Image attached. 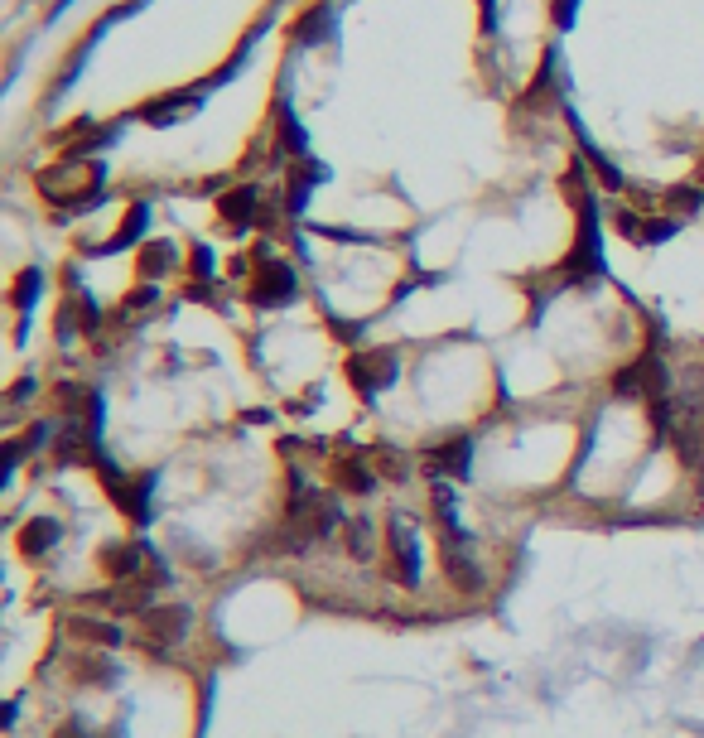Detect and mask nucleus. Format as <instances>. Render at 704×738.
Returning a JSON list of instances; mask_svg holds the SVG:
<instances>
[{"label":"nucleus","instance_id":"1","mask_svg":"<svg viewBox=\"0 0 704 738\" xmlns=\"http://www.w3.org/2000/svg\"><path fill=\"white\" fill-rule=\"evenodd\" d=\"M439 565H444V579H449L454 594H463V599H483L488 594V570L478 565V555L468 550V541L439 536Z\"/></svg>","mask_w":704,"mask_h":738},{"label":"nucleus","instance_id":"2","mask_svg":"<svg viewBox=\"0 0 704 738\" xmlns=\"http://www.w3.org/2000/svg\"><path fill=\"white\" fill-rule=\"evenodd\" d=\"M343 372H348V382L357 396H377L386 386L396 382V372H401V357L391 353V348H372V353H352L343 362Z\"/></svg>","mask_w":704,"mask_h":738},{"label":"nucleus","instance_id":"3","mask_svg":"<svg viewBox=\"0 0 704 738\" xmlns=\"http://www.w3.org/2000/svg\"><path fill=\"white\" fill-rule=\"evenodd\" d=\"M386 555H391V579L401 589H415L420 584V536H415L410 517L386 521Z\"/></svg>","mask_w":704,"mask_h":738},{"label":"nucleus","instance_id":"4","mask_svg":"<svg viewBox=\"0 0 704 738\" xmlns=\"http://www.w3.org/2000/svg\"><path fill=\"white\" fill-rule=\"evenodd\" d=\"M189 623H193V608H184V603H155L150 613H140V642L150 652L174 647V642L189 637Z\"/></svg>","mask_w":704,"mask_h":738},{"label":"nucleus","instance_id":"5","mask_svg":"<svg viewBox=\"0 0 704 738\" xmlns=\"http://www.w3.org/2000/svg\"><path fill=\"white\" fill-rule=\"evenodd\" d=\"M295 295H299V280L285 261H266L256 271V280H251V300L261 304V309H280V304H290Z\"/></svg>","mask_w":704,"mask_h":738},{"label":"nucleus","instance_id":"6","mask_svg":"<svg viewBox=\"0 0 704 738\" xmlns=\"http://www.w3.org/2000/svg\"><path fill=\"white\" fill-rule=\"evenodd\" d=\"M420 459H425V468H430L434 478H468V464H473V439H468V435H449V439H439V444H430Z\"/></svg>","mask_w":704,"mask_h":738},{"label":"nucleus","instance_id":"7","mask_svg":"<svg viewBox=\"0 0 704 738\" xmlns=\"http://www.w3.org/2000/svg\"><path fill=\"white\" fill-rule=\"evenodd\" d=\"M97 560H102V574H107L111 584H126V579L150 574V550L140 546V541H116V546H107Z\"/></svg>","mask_w":704,"mask_h":738},{"label":"nucleus","instance_id":"8","mask_svg":"<svg viewBox=\"0 0 704 738\" xmlns=\"http://www.w3.org/2000/svg\"><path fill=\"white\" fill-rule=\"evenodd\" d=\"M203 97H208V92H203V82H198V87H184V92H169V97H155V102H150V107L140 111V116H145L150 126H160V131H169V126H179V121H184L189 111L203 107Z\"/></svg>","mask_w":704,"mask_h":738},{"label":"nucleus","instance_id":"9","mask_svg":"<svg viewBox=\"0 0 704 738\" xmlns=\"http://www.w3.org/2000/svg\"><path fill=\"white\" fill-rule=\"evenodd\" d=\"M338 541H343V550H348V560H352V565H372V560H377V546H381L377 521L367 517V512H357V517L343 521Z\"/></svg>","mask_w":704,"mask_h":738},{"label":"nucleus","instance_id":"10","mask_svg":"<svg viewBox=\"0 0 704 738\" xmlns=\"http://www.w3.org/2000/svg\"><path fill=\"white\" fill-rule=\"evenodd\" d=\"M63 541V521L58 517H29L20 526V555L25 560H49Z\"/></svg>","mask_w":704,"mask_h":738},{"label":"nucleus","instance_id":"11","mask_svg":"<svg viewBox=\"0 0 704 738\" xmlns=\"http://www.w3.org/2000/svg\"><path fill=\"white\" fill-rule=\"evenodd\" d=\"M217 213H222V222H232V232L256 227V218H261V189H256V184L227 189L222 198H217Z\"/></svg>","mask_w":704,"mask_h":738},{"label":"nucleus","instance_id":"12","mask_svg":"<svg viewBox=\"0 0 704 738\" xmlns=\"http://www.w3.org/2000/svg\"><path fill=\"white\" fill-rule=\"evenodd\" d=\"M333 488L348 492V497H372L377 492V468L367 459H357V454H343V459H333Z\"/></svg>","mask_w":704,"mask_h":738},{"label":"nucleus","instance_id":"13","mask_svg":"<svg viewBox=\"0 0 704 738\" xmlns=\"http://www.w3.org/2000/svg\"><path fill=\"white\" fill-rule=\"evenodd\" d=\"M338 34V10L333 5H314V10H304L295 25V39L299 44H309V49H319V44H328Z\"/></svg>","mask_w":704,"mask_h":738},{"label":"nucleus","instance_id":"14","mask_svg":"<svg viewBox=\"0 0 704 738\" xmlns=\"http://www.w3.org/2000/svg\"><path fill=\"white\" fill-rule=\"evenodd\" d=\"M68 632H73L78 642H87V647H102V652H107V647H121V637H126L116 623H102V618H92V613H73V618H68Z\"/></svg>","mask_w":704,"mask_h":738},{"label":"nucleus","instance_id":"15","mask_svg":"<svg viewBox=\"0 0 704 738\" xmlns=\"http://www.w3.org/2000/svg\"><path fill=\"white\" fill-rule=\"evenodd\" d=\"M275 145H280L285 155H309V140L299 131V116H295V107H290V97L275 102Z\"/></svg>","mask_w":704,"mask_h":738},{"label":"nucleus","instance_id":"16","mask_svg":"<svg viewBox=\"0 0 704 738\" xmlns=\"http://www.w3.org/2000/svg\"><path fill=\"white\" fill-rule=\"evenodd\" d=\"M68 671H73L78 685H107L111 681V661L102 647H78L73 661H68Z\"/></svg>","mask_w":704,"mask_h":738},{"label":"nucleus","instance_id":"17","mask_svg":"<svg viewBox=\"0 0 704 738\" xmlns=\"http://www.w3.org/2000/svg\"><path fill=\"white\" fill-rule=\"evenodd\" d=\"M179 266V246L174 242H164V237H150V242L140 246V275H169Z\"/></svg>","mask_w":704,"mask_h":738},{"label":"nucleus","instance_id":"18","mask_svg":"<svg viewBox=\"0 0 704 738\" xmlns=\"http://www.w3.org/2000/svg\"><path fill=\"white\" fill-rule=\"evenodd\" d=\"M145 227H150V203H131V213L116 227V237L107 246H97V251H126V246H136L145 237Z\"/></svg>","mask_w":704,"mask_h":738},{"label":"nucleus","instance_id":"19","mask_svg":"<svg viewBox=\"0 0 704 738\" xmlns=\"http://www.w3.org/2000/svg\"><path fill=\"white\" fill-rule=\"evenodd\" d=\"M39 290H44V271H39V266H29V271L15 275V285H10V304H15L20 314H29L34 300H39Z\"/></svg>","mask_w":704,"mask_h":738},{"label":"nucleus","instance_id":"20","mask_svg":"<svg viewBox=\"0 0 704 738\" xmlns=\"http://www.w3.org/2000/svg\"><path fill=\"white\" fill-rule=\"evenodd\" d=\"M155 304H160V290H155V285H140V290H131V295L121 300V309H116V319H121V324H136L140 314H150Z\"/></svg>","mask_w":704,"mask_h":738},{"label":"nucleus","instance_id":"21","mask_svg":"<svg viewBox=\"0 0 704 738\" xmlns=\"http://www.w3.org/2000/svg\"><path fill=\"white\" fill-rule=\"evenodd\" d=\"M676 232H680V218H651V222H642L637 246H656V242H666V237H676Z\"/></svg>","mask_w":704,"mask_h":738},{"label":"nucleus","instance_id":"22","mask_svg":"<svg viewBox=\"0 0 704 738\" xmlns=\"http://www.w3.org/2000/svg\"><path fill=\"white\" fill-rule=\"evenodd\" d=\"M377 478H391V483H401V478H410V464L396 454V449H381L377 454Z\"/></svg>","mask_w":704,"mask_h":738},{"label":"nucleus","instance_id":"23","mask_svg":"<svg viewBox=\"0 0 704 738\" xmlns=\"http://www.w3.org/2000/svg\"><path fill=\"white\" fill-rule=\"evenodd\" d=\"M189 266H193V275H198V280H213V275H217V256H213V246H208V242H193Z\"/></svg>","mask_w":704,"mask_h":738},{"label":"nucleus","instance_id":"24","mask_svg":"<svg viewBox=\"0 0 704 738\" xmlns=\"http://www.w3.org/2000/svg\"><path fill=\"white\" fill-rule=\"evenodd\" d=\"M700 203H704V189H676L671 193V208H676V213H700Z\"/></svg>","mask_w":704,"mask_h":738},{"label":"nucleus","instance_id":"25","mask_svg":"<svg viewBox=\"0 0 704 738\" xmlns=\"http://www.w3.org/2000/svg\"><path fill=\"white\" fill-rule=\"evenodd\" d=\"M54 738H102V734H97L87 719H63V724L54 729Z\"/></svg>","mask_w":704,"mask_h":738},{"label":"nucleus","instance_id":"26","mask_svg":"<svg viewBox=\"0 0 704 738\" xmlns=\"http://www.w3.org/2000/svg\"><path fill=\"white\" fill-rule=\"evenodd\" d=\"M550 10H555V29H569V25H574V10H579V0H555Z\"/></svg>","mask_w":704,"mask_h":738},{"label":"nucleus","instance_id":"27","mask_svg":"<svg viewBox=\"0 0 704 738\" xmlns=\"http://www.w3.org/2000/svg\"><path fill=\"white\" fill-rule=\"evenodd\" d=\"M29 391H34V377H25V382L15 386V391H10V401H15V406H20V401H29Z\"/></svg>","mask_w":704,"mask_h":738},{"label":"nucleus","instance_id":"28","mask_svg":"<svg viewBox=\"0 0 704 738\" xmlns=\"http://www.w3.org/2000/svg\"><path fill=\"white\" fill-rule=\"evenodd\" d=\"M68 5H73V0H54V10H49V25H54V20L63 15V10H68Z\"/></svg>","mask_w":704,"mask_h":738},{"label":"nucleus","instance_id":"29","mask_svg":"<svg viewBox=\"0 0 704 738\" xmlns=\"http://www.w3.org/2000/svg\"><path fill=\"white\" fill-rule=\"evenodd\" d=\"M700 174H704V169H700Z\"/></svg>","mask_w":704,"mask_h":738}]
</instances>
